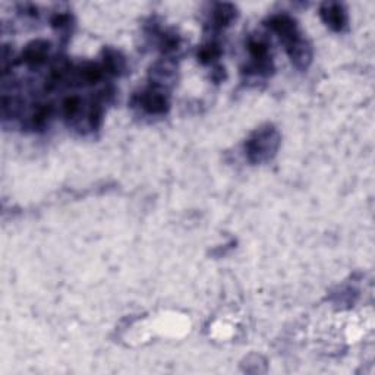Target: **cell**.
<instances>
[{
    "instance_id": "1",
    "label": "cell",
    "mask_w": 375,
    "mask_h": 375,
    "mask_svg": "<svg viewBox=\"0 0 375 375\" xmlns=\"http://www.w3.org/2000/svg\"><path fill=\"white\" fill-rule=\"evenodd\" d=\"M280 145V134L273 125H264L249 137L245 144L248 160L261 164L271 160Z\"/></svg>"
},
{
    "instance_id": "2",
    "label": "cell",
    "mask_w": 375,
    "mask_h": 375,
    "mask_svg": "<svg viewBox=\"0 0 375 375\" xmlns=\"http://www.w3.org/2000/svg\"><path fill=\"white\" fill-rule=\"evenodd\" d=\"M138 104L150 115H164L169 110V106H171L164 90L155 88L153 86L138 95Z\"/></svg>"
},
{
    "instance_id": "3",
    "label": "cell",
    "mask_w": 375,
    "mask_h": 375,
    "mask_svg": "<svg viewBox=\"0 0 375 375\" xmlns=\"http://www.w3.org/2000/svg\"><path fill=\"white\" fill-rule=\"evenodd\" d=\"M267 27L279 35L280 40L285 46L292 44L295 40L300 37V32L298 30L296 21L290 18L289 15H274L267 21Z\"/></svg>"
},
{
    "instance_id": "4",
    "label": "cell",
    "mask_w": 375,
    "mask_h": 375,
    "mask_svg": "<svg viewBox=\"0 0 375 375\" xmlns=\"http://www.w3.org/2000/svg\"><path fill=\"white\" fill-rule=\"evenodd\" d=\"M320 17L330 30L340 32L347 27V12L342 3L325 2L320 8Z\"/></svg>"
},
{
    "instance_id": "13",
    "label": "cell",
    "mask_w": 375,
    "mask_h": 375,
    "mask_svg": "<svg viewBox=\"0 0 375 375\" xmlns=\"http://www.w3.org/2000/svg\"><path fill=\"white\" fill-rule=\"evenodd\" d=\"M72 23V17L69 14H56L52 18V27L57 31H66L70 28Z\"/></svg>"
},
{
    "instance_id": "10",
    "label": "cell",
    "mask_w": 375,
    "mask_h": 375,
    "mask_svg": "<svg viewBox=\"0 0 375 375\" xmlns=\"http://www.w3.org/2000/svg\"><path fill=\"white\" fill-rule=\"evenodd\" d=\"M53 115V108L50 104H40L39 107H35L34 113L30 117V125L32 129H40L44 128L48 122V119Z\"/></svg>"
},
{
    "instance_id": "7",
    "label": "cell",
    "mask_w": 375,
    "mask_h": 375,
    "mask_svg": "<svg viewBox=\"0 0 375 375\" xmlns=\"http://www.w3.org/2000/svg\"><path fill=\"white\" fill-rule=\"evenodd\" d=\"M48 50H50V43L46 40H34L23 48L21 55V62L31 68L40 66L47 60Z\"/></svg>"
},
{
    "instance_id": "9",
    "label": "cell",
    "mask_w": 375,
    "mask_h": 375,
    "mask_svg": "<svg viewBox=\"0 0 375 375\" xmlns=\"http://www.w3.org/2000/svg\"><path fill=\"white\" fill-rule=\"evenodd\" d=\"M103 68L106 69V72H108V74L119 75L120 72L125 69V59L119 52L113 50V48H106Z\"/></svg>"
},
{
    "instance_id": "6",
    "label": "cell",
    "mask_w": 375,
    "mask_h": 375,
    "mask_svg": "<svg viewBox=\"0 0 375 375\" xmlns=\"http://www.w3.org/2000/svg\"><path fill=\"white\" fill-rule=\"evenodd\" d=\"M286 50H287L290 60H292V64L299 70L308 69V66L312 62V48H311L309 43L304 37H302V35L292 44L286 46Z\"/></svg>"
},
{
    "instance_id": "12",
    "label": "cell",
    "mask_w": 375,
    "mask_h": 375,
    "mask_svg": "<svg viewBox=\"0 0 375 375\" xmlns=\"http://www.w3.org/2000/svg\"><path fill=\"white\" fill-rule=\"evenodd\" d=\"M222 55V48L219 44L209 43L207 46H202L201 50L198 52V59L202 64H211L215 59H219Z\"/></svg>"
},
{
    "instance_id": "8",
    "label": "cell",
    "mask_w": 375,
    "mask_h": 375,
    "mask_svg": "<svg viewBox=\"0 0 375 375\" xmlns=\"http://www.w3.org/2000/svg\"><path fill=\"white\" fill-rule=\"evenodd\" d=\"M238 10L231 3L215 5L211 14V23L215 28H226L236 19Z\"/></svg>"
},
{
    "instance_id": "11",
    "label": "cell",
    "mask_w": 375,
    "mask_h": 375,
    "mask_svg": "<svg viewBox=\"0 0 375 375\" xmlns=\"http://www.w3.org/2000/svg\"><path fill=\"white\" fill-rule=\"evenodd\" d=\"M81 106H82V103H81V99H79L78 95L68 97V99H65L64 103H62L64 116L66 119H69V120L70 119H75L79 115V112H81Z\"/></svg>"
},
{
    "instance_id": "5",
    "label": "cell",
    "mask_w": 375,
    "mask_h": 375,
    "mask_svg": "<svg viewBox=\"0 0 375 375\" xmlns=\"http://www.w3.org/2000/svg\"><path fill=\"white\" fill-rule=\"evenodd\" d=\"M150 75L153 87L160 90L171 87L176 81V64L171 59H163L151 68Z\"/></svg>"
}]
</instances>
